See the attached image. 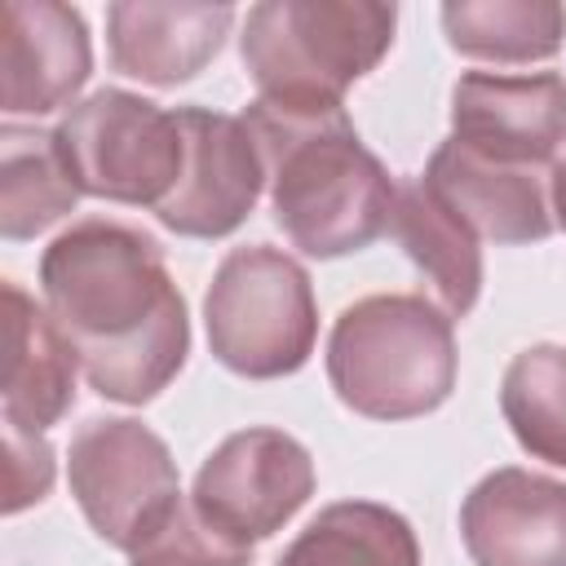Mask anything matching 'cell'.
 Listing matches in <instances>:
<instances>
[{
    "label": "cell",
    "mask_w": 566,
    "mask_h": 566,
    "mask_svg": "<svg viewBox=\"0 0 566 566\" xmlns=\"http://www.w3.org/2000/svg\"><path fill=\"white\" fill-rule=\"evenodd\" d=\"M473 566H566V482L504 464L460 504Z\"/></svg>",
    "instance_id": "8fae6325"
},
{
    "label": "cell",
    "mask_w": 566,
    "mask_h": 566,
    "mask_svg": "<svg viewBox=\"0 0 566 566\" xmlns=\"http://www.w3.org/2000/svg\"><path fill=\"white\" fill-rule=\"evenodd\" d=\"M4 424L44 433L75 407L80 358L53 323L49 305H35V296H27L13 279H4Z\"/></svg>",
    "instance_id": "9a60e30c"
},
{
    "label": "cell",
    "mask_w": 566,
    "mask_h": 566,
    "mask_svg": "<svg viewBox=\"0 0 566 566\" xmlns=\"http://www.w3.org/2000/svg\"><path fill=\"white\" fill-rule=\"evenodd\" d=\"M274 566H420V539L389 504L336 500L310 517Z\"/></svg>",
    "instance_id": "e0dca14e"
},
{
    "label": "cell",
    "mask_w": 566,
    "mask_h": 566,
    "mask_svg": "<svg viewBox=\"0 0 566 566\" xmlns=\"http://www.w3.org/2000/svg\"><path fill=\"white\" fill-rule=\"evenodd\" d=\"M447 44L478 62H548L566 44V4L557 0H447Z\"/></svg>",
    "instance_id": "d6986e66"
},
{
    "label": "cell",
    "mask_w": 566,
    "mask_h": 566,
    "mask_svg": "<svg viewBox=\"0 0 566 566\" xmlns=\"http://www.w3.org/2000/svg\"><path fill=\"white\" fill-rule=\"evenodd\" d=\"M243 124L265 164L274 226L292 248L336 261L371 248L394 226L398 186L363 146L345 106L256 97Z\"/></svg>",
    "instance_id": "7a4b0ae2"
},
{
    "label": "cell",
    "mask_w": 566,
    "mask_h": 566,
    "mask_svg": "<svg viewBox=\"0 0 566 566\" xmlns=\"http://www.w3.org/2000/svg\"><path fill=\"white\" fill-rule=\"evenodd\" d=\"M80 186L44 128L4 124L0 128V234L9 243L44 234L53 221L75 212Z\"/></svg>",
    "instance_id": "ac0fdd59"
},
{
    "label": "cell",
    "mask_w": 566,
    "mask_h": 566,
    "mask_svg": "<svg viewBox=\"0 0 566 566\" xmlns=\"http://www.w3.org/2000/svg\"><path fill=\"white\" fill-rule=\"evenodd\" d=\"M478 239L491 243H544L553 234V203L539 168H509L464 150L447 137L420 177Z\"/></svg>",
    "instance_id": "5bb4252c"
},
{
    "label": "cell",
    "mask_w": 566,
    "mask_h": 566,
    "mask_svg": "<svg viewBox=\"0 0 566 566\" xmlns=\"http://www.w3.org/2000/svg\"><path fill=\"white\" fill-rule=\"evenodd\" d=\"M93 75L84 13L57 0H9L0 31V106L4 115H49L75 106Z\"/></svg>",
    "instance_id": "7c38bea8"
},
{
    "label": "cell",
    "mask_w": 566,
    "mask_h": 566,
    "mask_svg": "<svg viewBox=\"0 0 566 566\" xmlns=\"http://www.w3.org/2000/svg\"><path fill=\"white\" fill-rule=\"evenodd\" d=\"M389 230L402 243L407 261L424 274L433 301L451 318H464L482 292V239L420 177L398 186Z\"/></svg>",
    "instance_id": "2e32d148"
},
{
    "label": "cell",
    "mask_w": 566,
    "mask_h": 566,
    "mask_svg": "<svg viewBox=\"0 0 566 566\" xmlns=\"http://www.w3.org/2000/svg\"><path fill=\"white\" fill-rule=\"evenodd\" d=\"M455 318L420 292H376L345 305L327 336V380L367 420H416L455 389Z\"/></svg>",
    "instance_id": "3957f363"
},
{
    "label": "cell",
    "mask_w": 566,
    "mask_h": 566,
    "mask_svg": "<svg viewBox=\"0 0 566 566\" xmlns=\"http://www.w3.org/2000/svg\"><path fill=\"white\" fill-rule=\"evenodd\" d=\"M548 203H553V221L566 230V159H557L548 172Z\"/></svg>",
    "instance_id": "603a6c76"
},
{
    "label": "cell",
    "mask_w": 566,
    "mask_h": 566,
    "mask_svg": "<svg viewBox=\"0 0 566 566\" xmlns=\"http://www.w3.org/2000/svg\"><path fill=\"white\" fill-rule=\"evenodd\" d=\"M128 557H133L128 566H252V548H239L226 535H217L190 509V500H181V509L164 522V531H155Z\"/></svg>",
    "instance_id": "44dd1931"
},
{
    "label": "cell",
    "mask_w": 566,
    "mask_h": 566,
    "mask_svg": "<svg viewBox=\"0 0 566 566\" xmlns=\"http://www.w3.org/2000/svg\"><path fill=\"white\" fill-rule=\"evenodd\" d=\"M4 513H22L31 504H40L53 486V447L44 433H27V429H9L4 424Z\"/></svg>",
    "instance_id": "7402d4cb"
},
{
    "label": "cell",
    "mask_w": 566,
    "mask_h": 566,
    "mask_svg": "<svg viewBox=\"0 0 566 566\" xmlns=\"http://www.w3.org/2000/svg\"><path fill=\"white\" fill-rule=\"evenodd\" d=\"M71 495L119 553H137L181 509V478L168 442L133 416H93L66 447Z\"/></svg>",
    "instance_id": "52a82bcc"
},
{
    "label": "cell",
    "mask_w": 566,
    "mask_h": 566,
    "mask_svg": "<svg viewBox=\"0 0 566 566\" xmlns=\"http://www.w3.org/2000/svg\"><path fill=\"white\" fill-rule=\"evenodd\" d=\"M212 358L243 380H279L310 363L318 301L310 270L270 243L230 248L203 296Z\"/></svg>",
    "instance_id": "5b68a950"
},
{
    "label": "cell",
    "mask_w": 566,
    "mask_h": 566,
    "mask_svg": "<svg viewBox=\"0 0 566 566\" xmlns=\"http://www.w3.org/2000/svg\"><path fill=\"white\" fill-rule=\"evenodd\" d=\"M314 455L283 429L252 424L230 433L195 473L190 509L230 544L252 548L283 531L314 495Z\"/></svg>",
    "instance_id": "ba28073f"
},
{
    "label": "cell",
    "mask_w": 566,
    "mask_h": 566,
    "mask_svg": "<svg viewBox=\"0 0 566 566\" xmlns=\"http://www.w3.org/2000/svg\"><path fill=\"white\" fill-rule=\"evenodd\" d=\"M398 9L380 0H261L243 18L239 57L274 102L345 106V88L380 66Z\"/></svg>",
    "instance_id": "277c9868"
},
{
    "label": "cell",
    "mask_w": 566,
    "mask_h": 566,
    "mask_svg": "<svg viewBox=\"0 0 566 566\" xmlns=\"http://www.w3.org/2000/svg\"><path fill=\"white\" fill-rule=\"evenodd\" d=\"M53 137L84 195L128 208L155 212L177 190L186 164L177 111L128 88H97L66 106Z\"/></svg>",
    "instance_id": "8992f818"
},
{
    "label": "cell",
    "mask_w": 566,
    "mask_h": 566,
    "mask_svg": "<svg viewBox=\"0 0 566 566\" xmlns=\"http://www.w3.org/2000/svg\"><path fill=\"white\" fill-rule=\"evenodd\" d=\"M230 27H234V4L115 0L106 9L111 66L128 80L177 88L221 53Z\"/></svg>",
    "instance_id": "4fadbf2b"
},
{
    "label": "cell",
    "mask_w": 566,
    "mask_h": 566,
    "mask_svg": "<svg viewBox=\"0 0 566 566\" xmlns=\"http://www.w3.org/2000/svg\"><path fill=\"white\" fill-rule=\"evenodd\" d=\"M40 292L93 394L142 407L186 367L190 314L155 234L106 217L75 221L44 248Z\"/></svg>",
    "instance_id": "6da1fadb"
},
{
    "label": "cell",
    "mask_w": 566,
    "mask_h": 566,
    "mask_svg": "<svg viewBox=\"0 0 566 566\" xmlns=\"http://www.w3.org/2000/svg\"><path fill=\"white\" fill-rule=\"evenodd\" d=\"M500 416L531 460L566 469V345H526L500 380Z\"/></svg>",
    "instance_id": "ffe728a7"
},
{
    "label": "cell",
    "mask_w": 566,
    "mask_h": 566,
    "mask_svg": "<svg viewBox=\"0 0 566 566\" xmlns=\"http://www.w3.org/2000/svg\"><path fill=\"white\" fill-rule=\"evenodd\" d=\"M451 137L491 164H553L566 142V75L464 71L451 88Z\"/></svg>",
    "instance_id": "30bf717a"
},
{
    "label": "cell",
    "mask_w": 566,
    "mask_h": 566,
    "mask_svg": "<svg viewBox=\"0 0 566 566\" xmlns=\"http://www.w3.org/2000/svg\"><path fill=\"white\" fill-rule=\"evenodd\" d=\"M186 164L177 190L155 208L159 226L181 239H226L234 234L265 186L261 150L243 124V115L208 111V106H177Z\"/></svg>",
    "instance_id": "9c48e42d"
}]
</instances>
